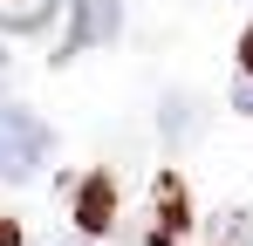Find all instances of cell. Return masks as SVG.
Listing matches in <instances>:
<instances>
[{"mask_svg":"<svg viewBox=\"0 0 253 246\" xmlns=\"http://www.w3.org/2000/svg\"><path fill=\"white\" fill-rule=\"evenodd\" d=\"M0 246H21V226L14 219H0Z\"/></svg>","mask_w":253,"mask_h":246,"instance_id":"cell-8","label":"cell"},{"mask_svg":"<svg viewBox=\"0 0 253 246\" xmlns=\"http://www.w3.org/2000/svg\"><path fill=\"white\" fill-rule=\"evenodd\" d=\"M117 28H124V7L117 0H83L76 7V41H89V48L96 41H117Z\"/></svg>","mask_w":253,"mask_h":246,"instance_id":"cell-4","label":"cell"},{"mask_svg":"<svg viewBox=\"0 0 253 246\" xmlns=\"http://www.w3.org/2000/svg\"><path fill=\"white\" fill-rule=\"evenodd\" d=\"M233 110H240V117H253V76L233 82Z\"/></svg>","mask_w":253,"mask_h":246,"instance_id":"cell-6","label":"cell"},{"mask_svg":"<svg viewBox=\"0 0 253 246\" xmlns=\"http://www.w3.org/2000/svg\"><path fill=\"white\" fill-rule=\"evenodd\" d=\"M240 76H253V28L240 35Z\"/></svg>","mask_w":253,"mask_h":246,"instance_id":"cell-7","label":"cell"},{"mask_svg":"<svg viewBox=\"0 0 253 246\" xmlns=\"http://www.w3.org/2000/svg\"><path fill=\"white\" fill-rule=\"evenodd\" d=\"M158 123H165V137H171V144H185V137H192V130L206 123V110H199L192 96H165V110H158Z\"/></svg>","mask_w":253,"mask_h":246,"instance_id":"cell-5","label":"cell"},{"mask_svg":"<svg viewBox=\"0 0 253 246\" xmlns=\"http://www.w3.org/2000/svg\"><path fill=\"white\" fill-rule=\"evenodd\" d=\"M48 123L35 117V110H21V103H7L0 110V178L7 185H21V178H35L48 164Z\"/></svg>","mask_w":253,"mask_h":246,"instance_id":"cell-1","label":"cell"},{"mask_svg":"<svg viewBox=\"0 0 253 246\" xmlns=\"http://www.w3.org/2000/svg\"><path fill=\"white\" fill-rule=\"evenodd\" d=\"M69 212H76V226H83V233H110V226H117V185H110V171H89V178H76Z\"/></svg>","mask_w":253,"mask_h":246,"instance_id":"cell-2","label":"cell"},{"mask_svg":"<svg viewBox=\"0 0 253 246\" xmlns=\"http://www.w3.org/2000/svg\"><path fill=\"white\" fill-rule=\"evenodd\" d=\"M178 233H185V185L178 178H158V212H151L144 246H178Z\"/></svg>","mask_w":253,"mask_h":246,"instance_id":"cell-3","label":"cell"}]
</instances>
